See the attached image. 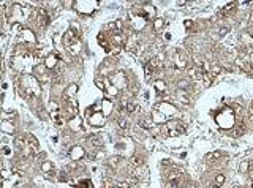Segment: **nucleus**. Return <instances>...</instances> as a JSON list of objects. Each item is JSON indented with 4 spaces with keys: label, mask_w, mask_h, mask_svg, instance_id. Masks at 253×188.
Instances as JSON below:
<instances>
[{
    "label": "nucleus",
    "mask_w": 253,
    "mask_h": 188,
    "mask_svg": "<svg viewBox=\"0 0 253 188\" xmlns=\"http://www.w3.org/2000/svg\"><path fill=\"white\" fill-rule=\"evenodd\" d=\"M22 82V89L25 90V96L27 98H33V96H38L41 93V89H40V82L35 76L32 75H24L21 78Z\"/></svg>",
    "instance_id": "nucleus-1"
},
{
    "label": "nucleus",
    "mask_w": 253,
    "mask_h": 188,
    "mask_svg": "<svg viewBox=\"0 0 253 188\" xmlns=\"http://www.w3.org/2000/svg\"><path fill=\"white\" fill-rule=\"evenodd\" d=\"M215 120L221 128H229L234 123V114H232L231 109H223L215 116Z\"/></svg>",
    "instance_id": "nucleus-2"
},
{
    "label": "nucleus",
    "mask_w": 253,
    "mask_h": 188,
    "mask_svg": "<svg viewBox=\"0 0 253 188\" xmlns=\"http://www.w3.org/2000/svg\"><path fill=\"white\" fill-rule=\"evenodd\" d=\"M11 14H10V22H22L25 21L27 18H29V8H24L22 5H19V3H16V5H13V10H11Z\"/></svg>",
    "instance_id": "nucleus-3"
},
{
    "label": "nucleus",
    "mask_w": 253,
    "mask_h": 188,
    "mask_svg": "<svg viewBox=\"0 0 253 188\" xmlns=\"http://www.w3.org/2000/svg\"><path fill=\"white\" fill-rule=\"evenodd\" d=\"M163 131H166L168 136L174 137V136H177V134L185 133V126H184V123L177 122V120H169V122H166Z\"/></svg>",
    "instance_id": "nucleus-4"
},
{
    "label": "nucleus",
    "mask_w": 253,
    "mask_h": 188,
    "mask_svg": "<svg viewBox=\"0 0 253 188\" xmlns=\"http://www.w3.org/2000/svg\"><path fill=\"white\" fill-rule=\"evenodd\" d=\"M73 6H75L77 10V13H81V14H89V13L95 11V8L98 6V2H95V0H90V2L82 0V2H75Z\"/></svg>",
    "instance_id": "nucleus-5"
},
{
    "label": "nucleus",
    "mask_w": 253,
    "mask_h": 188,
    "mask_svg": "<svg viewBox=\"0 0 253 188\" xmlns=\"http://www.w3.org/2000/svg\"><path fill=\"white\" fill-rule=\"evenodd\" d=\"M25 147L30 150V153H32V155H38V153H40V146H38V142L35 141V137H33V136L25 137Z\"/></svg>",
    "instance_id": "nucleus-6"
},
{
    "label": "nucleus",
    "mask_w": 253,
    "mask_h": 188,
    "mask_svg": "<svg viewBox=\"0 0 253 188\" xmlns=\"http://www.w3.org/2000/svg\"><path fill=\"white\" fill-rule=\"evenodd\" d=\"M104 119H106V117H104L101 112H95V114H92L87 120H89V123L92 126H103L104 125Z\"/></svg>",
    "instance_id": "nucleus-7"
},
{
    "label": "nucleus",
    "mask_w": 253,
    "mask_h": 188,
    "mask_svg": "<svg viewBox=\"0 0 253 188\" xmlns=\"http://www.w3.org/2000/svg\"><path fill=\"white\" fill-rule=\"evenodd\" d=\"M36 18H38V22H40V25L41 27H46L49 24V14H48V11L46 10H43V8H38L36 10Z\"/></svg>",
    "instance_id": "nucleus-8"
},
{
    "label": "nucleus",
    "mask_w": 253,
    "mask_h": 188,
    "mask_svg": "<svg viewBox=\"0 0 253 188\" xmlns=\"http://www.w3.org/2000/svg\"><path fill=\"white\" fill-rule=\"evenodd\" d=\"M112 109H114V103L111 101V100H108V98L101 100V112H103L104 117L109 116V114L112 112Z\"/></svg>",
    "instance_id": "nucleus-9"
},
{
    "label": "nucleus",
    "mask_w": 253,
    "mask_h": 188,
    "mask_svg": "<svg viewBox=\"0 0 253 188\" xmlns=\"http://www.w3.org/2000/svg\"><path fill=\"white\" fill-rule=\"evenodd\" d=\"M68 126H70V130H73V131H79L81 128H82V119L81 117H71V119L68 120Z\"/></svg>",
    "instance_id": "nucleus-10"
},
{
    "label": "nucleus",
    "mask_w": 253,
    "mask_h": 188,
    "mask_svg": "<svg viewBox=\"0 0 253 188\" xmlns=\"http://www.w3.org/2000/svg\"><path fill=\"white\" fill-rule=\"evenodd\" d=\"M111 81H112V85H116L117 89H123V87H127L123 73H117V75H114L112 78H111Z\"/></svg>",
    "instance_id": "nucleus-11"
},
{
    "label": "nucleus",
    "mask_w": 253,
    "mask_h": 188,
    "mask_svg": "<svg viewBox=\"0 0 253 188\" xmlns=\"http://www.w3.org/2000/svg\"><path fill=\"white\" fill-rule=\"evenodd\" d=\"M158 109L161 111L163 116H173V114H176V106H173L171 103H161L158 106Z\"/></svg>",
    "instance_id": "nucleus-12"
},
{
    "label": "nucleus",
    "mask_w": 253,
    "mask_h": 188,
    "mask_svg": "<svg viewBox=\"0 0 253 188\" xmlns=\"http://www.w3.org/2000/svg\"><path fill=\"white\" fill-rule=\"evenodd\" d=\"M86 155V152H84L82 147H73L71 150H70V157H71V160H81L82 157Z\"/></svg>",
    "instance_id": "nucleus-13"
},
{
    "label": "nucleus",
    "mask_w": 253,
    "mask_h": 188,
    "mask_svg": "<svg viewBox=\"0 0 253 188\" xmlns=\"http://www.w3.org/2000/svg\"><path fill=\"white\" fill-rule=\"evenodd\" d=\"M176 96H177V100L182 103V105H188V101H190V96H188V93L185 92V90H182V89H179L177 92H176Z\"/></svg>",
    "instance_id": "nucleus-14"
},
{
    "label": "nucleus",
    "mask_w": 253,
    "mask_h": 188,
    "mask_svg": "<svg viewBox=\"0 0 253 188\" xmlns=\"http://www.w3.org/2000/svg\"><path fill=\"white\" fill-rule=\"evenodd\" d=\"M76 92H77V85L76 84H71V85H68V89L63 92V96H65L67 100H70V98H73V96L76 95Z\"/></svg>",
    "instance_id": "nucleus-15"
},
{
    "label": "nucleus",
    "mask_w": 253,
    "mask_h": 188,
    "mask_svg": "<svg viewBox=\"0 0 253 188\" xmlns=\"http://www.w3.org/2000/svg\"><path fill=\"white\" fill-rule=\"evenodd\" d=\"M57 65V57L54 55V54H51V55H46V59H45V66L46 68H54V66Z\"/></svg>",
    "instance_id": "nucleus-16"
},
{
    "label": "nucleus",
    "mask_w": 253,
    "mask_h": 188,
    "mask_svg": "<svg viewBox=\"0 0 253 188\" xmlns=\"http://www.w3.org/2000/svg\"><path fill=\"white\" fill-rule=\"evenodd\" d=\"M174 63H176L177 68H185V66H187V62H185V59L182 57L180 52H177L176 55H174Z\"/></svg>",
    "instance_id": "nucleus-17"
},
{
    "label": "nucleus",
    "mask_w": 253,
    "mask_h": 188,
    "mask_svg": "<svg viewBox=\"0 0 253 188\" xmlns=\"http://www.w3.org/2000/svg\"><path fill=\"white\" fill-rule=\"evenodd\" d=\"M22 38H24L25 41H29V43H35V36H33L32 30H29V29L22 30Z\"/></svg>",
    "instance_id": "nucleus-18"
},
{
    "label": "nucleus",
    "mask_w": 253,
    "mask_h": 188,
    "mask_svg": "<svg viewBox=\"0 0 253 188\" xmlns=\"http://www.w3.org/2000/svg\"><path fill=\"white\" fill-rule=\"evenodd\" d=\"M104 92H106L108 96H117V95H119V89H117L116 85H112V84H111L109 87H106V90H104Z\"/></svg>",
    "instance_id": "nucleus-19"
},
{
    "label": "nucleus",
    "mask_w": 253,
    "mask_h": 188,
    "mask_svg": "<svg viewBox=\"0 0 253 188\" xmlns=\"http://www.w3.org/2000/svg\"><path fill=\"white\" fill-rule=\"evenodd\" d=\"M2 130L5 133H11V134L14 133V126H13L8 120H3V122H2Z\"/></svg>",
    "instance_id": "nucleus-20"
},
{
    "label": "nucleus",
    "mask_w": 253,
    "mask_h": 188,
    "mask_svg": "<svg viewBox=\"0 0 253 188\" xmlns=\"http://www.w3.org/2000/svg\"><path fill=\"white\" fill-rule=\"evenodd\" d=\"M152 122H155V123H158V122H165V116L158 114V111H154V112H152Z\"/></svg>",
    "instance_id": "nucleus-21"
},
{
    "label": "nucleus",
    "mask_w": 253,
    "mask_h": 188,
    "mask_svg": "<svg viewBox=\"0 0 253 188\" xmlns=\"http://www.w3.org/2000/svg\"><path fill=\"white\" fill-rule=\"evenodd\" d=\"M89 141L93 144V146H101V137L98 136V134H90Z\"/></svg>",
    "instance_id": "nucleus-22"
},
{
    "label": "nucleus",
    "mask_w": 253,
    "mask_h": 188,
    "mask_svg": "<svg viewBox=\"0 0 253 188\" xmlns=\"http://www.w3.org/2000/svg\"><path fill=\"white\" fill-rule=\"evenodd\" d=\"M75 188H92V183H90V180H81L75 185Z\"/></svg>",
    "instance_id": "nucleus-23"
},
{
    "label": "nucleus",
    "mask_w": 253,
    "mask_h": 188,
    "mask_svg": "<svg viewBox=\"0 0 253 188\" xmlns=\"http://www.w3.org/2000/svg\"><path fill=\"white\" fill-rule=\"evenodd\" d=\"M41 171L43 172H51V171H52V164H51L49 161H43L41 163Z\"/></svg>",
    "instance_id": "nucleus-24"
},
{
    "label": "nucleus",
    "mask_w": 253,
    "mask_h": 188,
    "mask_svg": "<svg viewBox=\"0 0 253 188\" xmlns=\"http://www.w3.org/2000/svg\"><path fill=\"white\" fill-rule=\"evenodd\" d=\"M155 87H157L158 92H165V90H166V84H165V81H157V82H155Z\"/></svg>",
    "instance_id": "nucleus-25"
},
{
    "label": "nucleus",
    "mask_w": 253,
    "mask_h": 188,
    "mask_svg": "<svg viewBox=\"0 0 253 188\" xmlns=\"http://www.w3.org/2000/svg\"><path fill=\"white\" fill-rule=\"evenodd\" d=\"M13 176V171H8V169H3L2 171V179L3 180H10V177Z\"/></svg>",
    "instance_id": "nucleus-26"
},
{
    "label": "nucleus",
    "mask_w": 253,
    "mask_h": 188,
    "mask_svg": "<svg viewBox=\"0 0 253 188\" xmlns=\"http://www.w3.org/2000/svg\"><path fill=\"white\" fill-rule=\"evenodd\" d=\"M223 182H225V176H223V174H217V177H215V185L220 187Z\"/></svg>",
    "instance_id": "nucleus-27"
},
{
    "label": "nucleus",
    "mask_w": 253,
    "mask_h": 188,
    "mask_svg": "<svg viewBox=\"0 0 253 188\" xmlns=\"http://www.w3.org/2000/svg\"><path fill=\"white\" fill-rule=\"evenodd\" d=\"M117 123H119V126H120V128H127V126H128L127 120L123 119V117H119V119H117Z\"/></svg>",
    "instance_id": "nucleus-28"
},
{
    "label": "nucleus",
    "mask_w": 253,
    "mask_h": 188,
    "mask_svg": "<svg viewBox=\"0 0 253 188\" xmlns=\"http://www.w3.org/2000/svg\"><path fill=\"white\" fill-rule=\"evenodd\" d=\"M220 66H218V65H212L210 66V75L212 76H215V75H218V73H220Z\"/></svg>",
    "instance_id": "nucleus-29"
},
{
    "label": "nucleus",
    "mask_w": 253,
    "mask_h": 188,
    "mask_svg": "<svg viewBox=\"0 0 253 188\" xmlns=\"http://www.w3.org/2000/svg\"><path fill=\"white\" fill-rule=\"evenodd\" d=\"M163 25H165V21H163V19H157V21H155V24H154L155 30H160Z\"/></svg>",
    "instance_id": "nucleus-30"
},
{
    "label": "nucleus",
    "mask_w": 253,
    "mask_h": 188,
    "mask_svg": "<svg viewBox=\"0 0 253 188\" xmlns=\"http://www.w3.org/2000/svg\"><path fill=\"white\" fill-rule=\"evenodd\" d=\"M131 163H133V166H141V164H143V158H139V157H134V158L131 160Z\"/></svg>",
    "instance_id": "nucleus-31"
},
{
    "label": "nucleus",
    "mask_w": 253,
    "mask_h": 188,
    "mask_svg": "<svg viewBox=\"0 0 253 188\" xmlns=\"http://www.w3.org/2000/svg\"><path fill=\"white\" fill-rule=\"evenodd\" d=\"M95 85H97V87H98V89H100V90H104V89H106V87H104V82H103V81H100L98 78H97V79H95Z\"/></svg>",
    "instance_id": "nucleus-32"
},
{
    "label": "nucleus",
    "mask_w": 253,
    "mask_h": 188,
    "mask_svg": "<svg viewBox=\"0 0 253 188\" xmlns=\"http://www.w3.org/2000/svg\"><path fill=\"white\" fill-rule=\"evenodd\" d=\"M248 166H250V164H248V161H244V163L241 164V171H242V172H247Z\"/></svg>",
    "instance_id": "nucleus-33"
},
{
    "label": "nucleus",
    "mask_w": 253,
    "mask_h": 188,
    "mask_svg": "<svg viewBox=\"0 0 253 188\" xmlns=\"http://www.w3.org/2000/svg\"><path fill=\"white\" fill-rule=\"evenodd\" d=\"M185 85H188V82H187V81H179V82H177V87H180L182 90L185 89Z\"/></svg>",
    "instance_id": "nucleus-34"
},
{
    "label": "nucleus",
    "mask_w": 253,
    "mask_h": 188,
    "mask_svg": "<svg viewBox=\"0 0 253 188\" xmlns=\"http://www.w3.org/2000/svg\"><path fill=\"white\" fill-rule=\"evenodd\" d=\"M3 188H13V183L10 180H3Z\"/></svg>",
    "instance_id": "nucleus-35"
},
{
    "label": "nucleus",
    "mask_w": 253,
    "mask_h": 188,
    "mask_svg": "<svg viewBox=\"0 0 253 188\" xmlns=\"http://www.w3.org/2000/svg\"><path fill=\"white\" fill-rule=\"evenodd\" d=\"M207 158H220V153H218V152H215V153H209Z\"/></svg>",
    "instance_id": "nucleus-36"
},
{
    "label": "nucleus",
    "mask_w": 253,
    "mask_h": 188,
    "mask_svg": "<svg viewBox=\"0 0 253 188\" xmlns=\"http://www.w3.org/2000/svg\"><path fill=\"white\" fill-rule=\"evenodd\" d=\"M119 160H120L119 157H114V158H111V160H109V163H111V164H112V166H114V164H116V163H117V161H119Z\"/></svg>",
    "instance_id": "nucleus-37"
},
{
    "label": "nucleus",
    "mask_w": 253,
    "mask_h": 188,
    "mask_svg": "<svg viewBox=\"0 0 253 188\" xmlns=\"http://www.w3.org/2000/svg\"><path fill=\"white\" fill-rule=\"evenodd\" d=\"M54 43H60V35H54Z\"/></svg>",
    "instance_id": "nucleus-38"
},
{
    "label": "nucleus",
    "mask_w": 253,
    "mask_h": 188,
    "mask_svg": "<svg viewBox=\"0 0 253 188\" xmlns=\"http://www.w3.org/2000/svg\"><path fill=\"white\" fill-rule=\"evenodd\" d=\"M184 24H185V27L188 29V27H191V24H193V22H191V21H188V19H187V21H185Z\"/></svg>",
    "instance_id": "nucleus-39"
},
{
    "label": "nucleus",
    "mask_w": 253,
    "mask_h": 188,
    "mask_svg": "<svg viewBox=\"0 0 253 188\" xmlns=\"http://www.w3.org/2000/svg\"><path fill=\"white\" fill-rule=\"evenodd\" d=\"M228 30H229V29H226V27H225V29H221V30H220V35H225V33H226Z\"/></svg>",
    "instance_id": "nucleus-40"
},
{
    "label": "nucleus",
    "mask_w": 253,
    "mask_h": 188,
    "mask_svg": "<svg viewBox=\"0 0 253 188\" xmlns=\"http://www.w3.org/2000/svg\"><path fill=\"white\" fill-rule=\"evenodd\" d=\"M150 131H152V134H158V131H160V130H158V128H154V130H150Z\"/></svg>",
    "instance_id": "nucleus-41"
},
{
    "label": "nucleus",
    "mask_w": 253,
    "mask_h": 188,
    "mask_svg": "<svg viewBox=\"0 0 253 188\" xmlns=\"http://www.w3.org/2000/svg\"><path fill=\"white\" fill-rule=\"evenodd\" d=\"M3 153H5V155H8V153H10V149H8V147H5V149H3Z\"/></svg>",
    "instance_id": "nucleus-42"
},
{
    "label": "nucleus",
    "mask_w": 253,
    "mask_h": 188,
    "mask_svg": "<svg viewBox=\"0 0 253 188\" xmlns=\"http://www.w3.org/2000/svg\"><path fill=\"white\" fill-rule=\"evenodd\" d=\"M188 188H195V187H193V185H191V187H188Z\"/></svg>",
    "instance_id": "nucleus-43"
},
{
    "label": "nucleus",
    "mask_w": 253,
    "mask_h": 188,
    "mask_svg": "<svg viewBox=\"0 0 253 188\" xmlns=\"http://www.w3.org/2000/svg\"><path fill=\"white\" fill-rule=\"evenodd\" d=\"M232 188H241V187H232Z\"/></svg>",
    "instance_id": "nucleus-44"
},
{
    "label": "nucleus",
    "mask_w": 253,
    "mask_h": 188,
    "mask_svg": "<svg viewBox=\"0 0 253 188\" xmlns=\"http://www.w3.org/2000/svg\"><path fill=\"white\" fill-rule=\"evenodd\" d=\"M116 188H123V187H116Z\"/></svg>",
    "instance_id": "nucleus-45"
}]
</instances>
